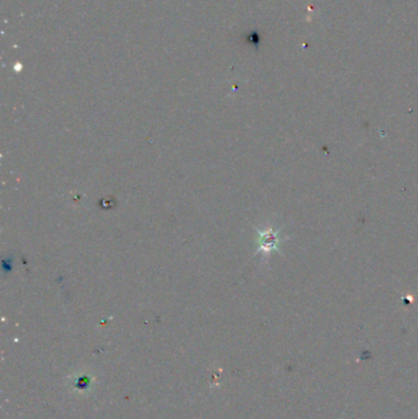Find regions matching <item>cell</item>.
Instances as JSON below:
<instances>
[{
    "label": "cell",
    "instance_id": "6da1fadb",
    "mask_svg": "<svg viewBox=\"0 0 418 419\" xmlns=\"http://www.w3.org/2000/svg\"><path fill=\"white\" fill-rule=\"evenodd\" d=\"M276 244H277V238L272 231L263 232V233L260 234V239H259L260 250H264V251L271 250V249L276 248Z\"/></svg>",
    "mask_w": 418,
    "mask_h": 419
}]
</instances>
